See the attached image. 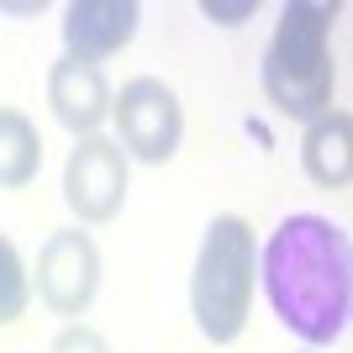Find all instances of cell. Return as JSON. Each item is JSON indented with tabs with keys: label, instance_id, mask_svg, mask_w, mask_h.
<instances>
[{
	"label": "cell",
	"instance_id": "obj_2",
	"mask_svg": "<svg viewBox=\"0 0 353 353\" xmlns=\"http://www.w3.org/2000/svg\"><path fill=\"white\" fill-rule=\"evenodd\" d=\"M332 21H338V6H316V0H290L280 11L259 63V85L280 117L316 121L322 111H332V90H338Z\"/></svg>",
	"mask_w": 353,
	"mask_h": 353
},
{
	"label": "cell",
	"instance_id": "obj_1",
	"mask_svg": "<svg viewBox=\"0 0 353 353\" xmlns=\"http://www.w3.org/2000/svg\"><path fill=\"white\" fill-rule=\"evenodd\" d=\"M259 285L301 343L327 348L348 332L353 311V248L332 216L295 211L269 232L259 253Z\"/></svg>",
	"mask_w": 353,
	"mask_h": 353
},
{
	"label": "cell",
	"instance_id": "obj_6",
	"mask_svg": "<svg viewBox=\"0 0 353 353\" xmlns=\"http://www.w3.org/2000/svg\"><path fill=\"white\" fill-rule=\"evenodd\" d=\"M63 206L85 227H101L127 206V153L117 137L90 132L74 143L69 163H63Z\"/></svg>",
	"mask_w": 353,
	"mask_h": 353
},
{
	"label": "cell",
	"instance_id": "obj_5",
	"mask_svg": "<svg viewBox=\"0 0 353 353\" xmlns=\"http://www.w3.org/2000/svg\"><path fill=\"white\" fill-rule=\"evenodd\" d=\"M37 295L53 316H85L101 295V248L79 227H59L37 248Z\"/></svg>",
	"mask_w": 353,
	"mask_h": 353
},
{
	"label": "cell",
	"instance_id": "obj_8",
	"mask_svg": "<svg viewBox=\"0 0 353 353\" xmlns=\"http://www.w3.org/2000/svg\"><path fill=\"white\" fill-rule=\"evenodd\" d=\"M48 105L59 117L63 132L74 137H90L111 117V85L95 63H79V59H59L48 69Z\"/></svg>",
	"mask_w": 353,
	"mask_h": 353
},
{
	"label": "cell",
	"instance_id": "obj_4",
	"mask_svg": "<svg viewBox=\"0 0 353 353\" xmlns=\"http://www.w3.org/2000/svg\"><path fill=\"white\" fill-rule=\"evenodd\" d=\"M111 121H117L121 153L137 163H169L179 153V137H185L179 95L163 79H153V74L127 79L121 95H111Z\"/></svg>",
	"mask_w": 353,
	"mask_h": 353
},
{
	"label": "cell",
	"instance_id": "obj_11",
	"mask_svg": "<svg viewBox=\"0 0 353 353\" xmlns=\"http://www.w3.org/2000/svg\"><path fill=\"white\" fill-rule=\"evenodd\" d=\"M27 301H32V274H27V264H21L16 243L0 232V327L21 322Z\"/></svg>",
	"mask_w": 353,
	"mask_h": 353
},
{
	"label": "cell",
	"instance_id": "obj_13",
	"mask_svg": "<svg viewBox=\"0 0 353 353\" xmlns=\"http://www.w3.org/2000/svg\"><path fill=\"white\" fill-rule=\"evenodd\" d=\"M201 11H206V16H227V27H232V21H243V16H253V0H237V6H216V0H206Z\"/></svg>",
	"mask_w": 353,
	"mask_h": 353
},
{
	"label": "cell",
	"instance_id": "obj_7",
	"mask_svg": "<svg viewBox=\"0 0 353 353\" xmlns=\"http://www.w3.org/2000/svg\"><path fill=\"white\" fill-rule=\"evenodd\" d=\"M137 0H74L63 11V59L101 69V59H117L137 37Z\"/></svg>",
	"mask_w": 353,
	"mask_h": 353
},
{
	"label": "cell",
	"instance_id": "obj_10",
	"mask_svg": "<svg viewBox=\"0 0 353 353\" xmlns=\"http://www.w3.org/2000/svg\"><path fill=\"white\" fill-rule=\"evenodd\" d=\"M43 169V137L21 111L0 105V190H27Z\"/></svg>",
	"mask_w": 353,
	"mask_h": 353
},
{
	"label": "cell",
	"instance_id": "obj_3",
	"mask_svg": "<svg viewBox=\"0 0 353 353\" xmlns=\"http://www.w3.org/2000/svg\"><path fill=\"white\" fill-rule=\"evenodd\" d=\"M253 290H259V243L253 227L232 211L211 216L190 269V316L206 343H237L248 332Z\"/></svg>",
	"mask_w": 353,
	"mask_h": 353
},
{
	"label": "cell",
	"instance_id": "obj_12",
	"mask_svg": "<svg viewBox=\"0 0 353 353\" xmlns=\"http://www.w3.org/2000/svg\"><path fill=\"white\" fill-rule=\"evenodd\" d=\"M48 353H111V343H105L95 327L74 322V327H63L59 338H53V348H48Z\"/></svg>",
	"mask_w": 353,
	"mask_h": 353
},
{
	"label": "cell",
	"instance_id": "obj_9",
	"mask_svg": "<svg viewBox=\"0 0 353 353\" xmlns=\"http://www.w3.org/2000/svg\"><path fill=\"white\" fill-rule=\"evenodd\" d=\"M301 169L322 190H348V179H353V121H348V111H322L316 121H306Z\"/></svg>",
	"mask_w": 353,
	"mask_h": 353
}]
</instances>
